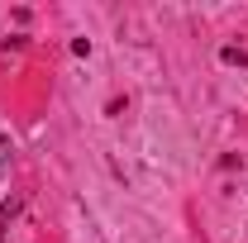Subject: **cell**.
<instances>
[{
	"instance_id": "1",
	"label": "cell",
	"mask_w": 248,
	"mask_h": 243,
	"mask_svg": "<svg viewBox=\"0 0 248 243\" xmlns=\"http://www.w3.org/2000/svg\"><path fill=\"white\" fill-rule=\"evenodd\" d=\"M10 162H15V148H10V138H0V177L10 172Z\"/></svg>"
},
{
	"instance_id": "2",
	"label": "cell",
	"mask_w": 248,
	"mask_h": 243,
	"mask_svg": "<svg viewBox=\"0 0 248 243\" xmlns=\"http://www.w3.org/2000/svg\"><path fill=\"white\" fill-rule=\"evenodd\" d=\"M10 214H15V200H10V205H0V219H10Z\"/></svg>"
}]
</instances>
